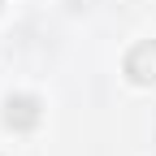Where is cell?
I'll use <instances>...</instances> for the list:
<instances>
[{
  "mask_svg": "<svg viewBox=\"0 0 156 156\" xmlns=\"http://www.w3.org/2000/svg\"><path fill=\"white\" fill-rule=\"evenodd\" d=\"M5 122H9V126H35V122H39V104L26 100V95H22V100H9Z\"/></svg>",
  "mask_w": 156,
  "mask_h": 156,
  "instance_id": "obj_1",
  "label": "cell"
}]
</instances>
